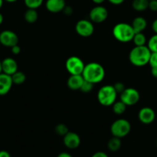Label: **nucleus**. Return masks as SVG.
Returning <instances> with one entry per match:
<instances>
[{
  "mask_svg": "<svg viewBox=\"0 0 157 157\" xmlns=\"http://www.w3.org/2000/svg\"><path fill=\"white\" fill-rule=\"evenodd\" d=\"M105 69L103 65L97 62H90L85 64V67L82 73L83 78L93 84L100 83L105 78Z\"/></svg>",
  "mask_w": 157,
  "mask_h": 157,
  "instance_id": "1",
  "label": "nucleus"
},
{
  "mask_svg": "<svg viewBox=\"0 0 157 157\" xmlns=\"http://www.w3.org/2000/svg\"><path fill=\"white\" fill-rule=\"evenodd\" d=\"M151 53L146 45L135 46L129 52V61L135 67H143L149 64Z\"/></svg>",
  "mask_w": 157,
  "mask_h": 157,
  "instance_id": "2",
  "label": "nucleus"
},
{
  "mask_svg": "<svg viewBox=\"0 0 157 157\" xmlns=\"http://www.w3.org/2000/svg\"><path fill=\"white\" fill-rule=\"evenodd\" d=\"M112 35L117 41L127 43L132 41L135 32L131 25L126 22H120L115 25L112 29Z\"/></svg>",
  "mask_w": 157,
  "mask_h": 157,
  "instance_id": "3",
  "label": "nucleus"
},
{
  "mask_svg": "<svg viewBox=\"0 0 157 157\" xmlns=\"http://www.w3.org/2000/svg\"><path fill=\"white\" fill-rule=\"evenodd\" d=\"M117 92L113 85H104L99 90L97 99L101 105L105 107L112 106L115 102Z\"/></svg>",
  "mask_w": 157,
  "mask_h": 157,
  "instance_id": "4",
  "label": "nucleus"
},
{
  "mask_svg": "<svg viewBox=\"0 0 157 157\" xmlns=\"http://www.w3.org/2000/svg\"><path fill=\"white\" fill-rule=\"evenodd\" d=\"M131 130V124L127 120L118 119L114 121L110 127L112 136L123 138L127 136Z\"/></svg>",
  "mask_w": 157,
  "mask_h": 157,
  "instance_id": "5",
  "label": "nucleus"
},
{
  "mask_svg": "<svg viewBox=\"0 0 157 157\" xmlns=\"http://www.w3.org/2000/svg\"><path fill=\"white\" fill-rule=\"evenodd\" d=\"M84 67V62L77 56L69 57L66 61V68L70 75H82Z\"/></svg>",
  "mask_w": 157,
  "mask_h": 157,
  "instance_id": "6",
  "label": "nucleus"
},
{
  "mask_svg": "<svg viewBox=\"0 0 157 157\" xmlns=\"http://www.w3.org/2000/svg\"><path fill=\"white\" fill-rule=\"evenodd\" d=\"M140 94L138 90L132 87L126 88L120 94V101L126 106H133L139 102Z\"/></svg>",
  "mask_w": 157,
  "mask_h": 157,
  "instance_id": "7",
  "label": "nucleus"
},
{
  "mask_svg": "<svg viewBox=\"0 0 157 157\" xmlns=\"http://www.w3.org/2000/svg\"><path fill=\"white\" fill-rule=\"evenodd\" d=\"M75 32L79 36L88 38L92 35L94 32V25L91 21L86 19H81L77 21L75 25Z\"/></svg>",
  "mask_w": 157,
  "mask_h": 157,
  "instance_id": "8",
  "label": "nucleus"
},
{
  "mask_svg": "<svg viewBox=\"0 0 157 157\" xmlns=\"http://www.w3.org/2000/svg\"><path fill=\"white\" fill-rule=\"evenodd\" d=\"M108 10L104 6L97 5L89 12V18L92 22L102 23L108 18Z\"/></svg>",
  "mask_w": 157,
  "mask_h": 157,
  "instance_id": "9",
  "label": "nucleus"
},
{
  "mask_svg": "<svg viewBox=\"0 0 157 157\" xmlns=\"http://www.w3.org/2000/svg\"><path fill=\"white\" fill-rule=\"evenodd\" d=\"M18 37L16 34L11 30H4L0 33V43L3 46L12 48L18 44Z\"/></svg>",
  "mask_w": 157,
  "mask_h": 157,
  "instance_id": "10",
  "label": "nucleus"
},
{
  "mask_svg": "<svg viewBox=\"0 0 157 157\" xmlns=\"http://www.w3.org/2000/svg\"><path fill=\"white\" fill-rule=\"evenodd\" d=\"M63 144L68 149L75 150L79 147L81 144V139L76 133L69 131L63 136Z\"/></svg>",
  "mask_w": 157,
  "mask_h": 157,
  "instance_id": "11",
  "label": "nucleus"
},
{
  "mask_svg": "<svg viewBox=\"0 0 157 157\" xmlns=\"http://www.w3.org/2000/svg\"><path fill=\"white\" fill-rule=\"evenodd\" d=\"M138 118L142 124H150L155 118V113L151 107H145L140 109L138 113Z\"/></svg>",
  "mask_w": 157,
  "mask_h": 157,
  "instance_id": "12",
  "label": "nucleus"
},
{
  "mask_svg": "<svg viewBox=\"0 0 157 157\" xmlns=\"http://www.w3.org/2000/svg\"><path fill=\"white\" fill-rule=\"evenodd\" d=\"M2 73L11 76L18 71V64L12 58H6L2 61Z\"/></svg>",
  "mask_w": 157,
  "mask_h": 157,
  "instance_id": "13",
  "label": "nucleus"
},
{
  "mask_svg": "<svg viewBox=\"0 0 157 157\" xmlns=\"http://www.w3.org/2000/svg\"><path fill=\"white\" fill-rule=\"evenodd\" d=\"M12 77L2 72L0 74V96L7 94L12 88Z\"/></svg>",
  "mask_w": 157,
  "mask_h": 157,
  "instance_id": "14",
  "label": "nucleus"
},
{
  "mask_svg": "<svg viewBox=\"0 0 157 157\" xmlns=\"http://www.w3.org/2000/svg\"><path fill=\"white\" fill-rule=\"evenodd\" d=\"M66 6L65 0H47L46 2V9L52 13H58L62 12Z\"/></svg>",
  "mask_w": 157,
  "mask_h": 157,
  "instance_id": "15",
  "label": "nucleus"
},
{
  "mask_svg": "<svg viewBox=\"0 0 157 157\" xmlns=\"http://www.w3.org/2000/svg\"><path fill=\"white\" fill-rule=\"evenodd\" d=\"M83 81H84V78L82 75H70L67 81V86L70 90H80V87H81Z\"/></svg>",
  "mask_w": 157,
  "mask_h": 157,
  "instance_id": "16",
  "label": "nucleus"
},
{
  "mask_svg": "<svg viewBox=\"0 0 157 157\" xmlns=\"http://www.w3.org/2000/svg\"><path fill=\"white\" fill-rule=\"evenodd\" d=\"M131 25H132L135 33L143 32L146 29V26H147V21L143 17L139 16L132 20Z\"/></svg>",
  "mask_w": 157,
  "mask_h": 157,
  "instance_id": "17",
  "label": "nucleus"
},
{
  "mask_svg": "<svg viewBox=\"0 0 157 157\" xmlns=\"http://www.w3.org/2000/svg\"><path fill=\"white\" fill-rule=\"evenodd\" d=\"M38 15L36 9H28L24 14L25 20H26V22L29 23V24L35 23L38 19Z\"/></svg>",
  "mask_w": 157,
  "mask_h": 157,
  "instance_id": "18",
  "label": "nucleus"
},
{
  "mask_svg": "<svg viewBox=\"0 0 157 157\" xmlns=\"http://www.w3.org/2000/svg\"><path fill=\"white\" fill-rule=\"evenodd\" d=\"M132 7L137 12H143L149 8V0H133Z\"/></svg>",
  "mask_w": 157,
  "mask_h": 157,
  "instance_id": "19",
  "label": "nucleus"
},
{
  "mask_svg": "<svg viewBox=\"0 0 157 157\" xmlns=\"http://www.w3.org/2000/svg\"><path fill=\"white\" fill-rule=\"evenodd\" d=\"M122 146V141L121 139L119 137H115V136H112L110 140H109L107 144V147L109 150L111 152H117Z\"/></svg>",
  "mask_w": 157,
  "mask_h": 157,
  "instance_id": "20",
  "label": "nucleus"
},
{
  "mask_svg": "<svg viewBox=\"0 0 157 157\" xmlns=\"http://www.w3.org/2000/svg\"><path fill=\"white\" fill-rule=\"evenodd\" d=\"M11 77H12L13 84H16V85H21V84H22L26 81V75L23 72L18 71H17L12 75H11Z\"/></svg>",
  "mask_w": 157,
  "mask_h": 157,
  "instance_id": "21",
  "label": "nucleus"
},
{
  "mask_svg": "<svg viewBox=\"0 0 157 157\" xmlns=\"http://www.w3.org/2000/svg\"><path fill=\"white\" fill-rule=\"evenodd\" d=\"M112 111L115 114H123L126 110V107L127 106L123 102V101H115L113 104H112Z\"/></svg>",
  "mask_w": 157,
  "mask_h": 157,
  "instance_id": "22",
  "label": "nucleus"
},
{
  "mask_svg": "<svg viewBox=\"0 0 157 157\" xmlns=\"http://www.w3.org/2000/svg\"><path fill=\"white\" fill-rule=\"evenodd\" d=\"M132 41L135 46L146 45V38L143 32H138V33H135V35L132 38Z\"/></svg>",
  "mask_w": 157,
  "mask_h": 157,
  "instance_id": "23",
  "label": "nucleus"
},
{
  "mask_svg": "<svg viewBox=\"0 0 157 157\" xmlns=\"http://www.w3.org/2000/svg\"><path fill=\"white\" fill-rule=\"evenodd\" d=\"M44 0H24L25 5L28 9H37L42 5Z\"/></svg>",
  "mask_w": 157,
  "mask_h": 157,
  "instance_id": "24",
  "label": "nucleus"
},
{
  "mask_svg": "<svg viewBox=\"0 0 157 157\" xmlns=\"http://www.w3.org/2000/svg\"><path fill=\"white\" fill-rule=\"evenodd\" d=\"M147 47L151 52H157V34L152 35L147 42Z\"/></svg>",
  "mask_w": 157,
  "mask_h": 157,
  "instance_id": "25",
  "label": "nucleus"
},
{
  "mask_svg": "<svg viewBox=\"0 0 157 157\" xmlns=\"http://www.w3.org/2000/svg\"><path fill=\"white\" fill-rule=\"evenodd\" d=\"M55 132L58 136H64L66 133L69 132V128L67 126L64 124H58L55 126Z\"/></svg>",
  "mask_w": 157,
  "mask_h": 157,
  "instance_id": "26",
  "label": "nucleus"
},
{
  "mask_svg": "<svg viewBox=\"0 0 157 157\" xmlns=\"http://www.w3.org/2000/svg\"><path fill=\"white\" fill-rule=\"evenodd\" d=\"M93 87H94V84H92V83L84 80L81 87H80V90H81L83 93H89V92H91L92 90Z\"/></svg>",
  "mask_w": 157,
  "mask_h": 157,
  "instance_id": "27",
  "label": "nucleus"
},
{
  "mask_svg": "<svg viewBox=\"0 0 157 157\" xmlns=\"http://www.w3.org/2000/svg\"><path fill=\"white\" fill-rule=\"evenodd\" d=\"M149 65L152 67H157V52H152L149 61Z\"/></svg>",
  "mask_w": 157,
  "mask_h": 157,
  "instance_id": "28",
  "label": "nucleus"
},
{
  "mask_svg": "<svg viewBox=\"0 0 157 157\" xmlns=\"http://www.w3.org/2000/svg\"><path fill=\"white\" fill-rule=\"evenodd\" d=\"M113 87H114V88H115V91L117 92V94H121L122 92H123V90L126 89L125 85L123 84V83H122V82L115 83L113 85Z\"/></svg>",
  "mask_w": 157,
  "mask_h": 157,
  "instance_id": "29",
  "label": "nucleus"
},
{
  "mask_svg": "<svg viewBox=\"0 0 157 157\" xmlns=\"http://www.w3.org/2000/svg\"><path fill=\"white\" fill-rule=\"evenodd\" d=\"M152 12H157V0L149 1V8Z\"/></svg>",
  "mask_w": 157,
  "mask_h": 157,
  "instance_id": "30",
  "label": "nucleus"
},
{
  "mask_svg": "<svg viewBox=\"0 0 157 157\" xmlns=\"http://www.w3.org/2000/svg\"><path fill=\"white\" fill-rule=\"evenodd\" d=\"M11 52H12V53L13 54V55H17L21 52V48H20L18 44H15V45L12 46V47L11 48Z\"/></svg>",
  "mask_w": 157,
  "mask_h": 157,
  "instance_id": "31",
  "label": "nucleus"
},
{
  "mask_svg": "<svg viewBox=\"0 0 157 157\" xmlns=\"http://www.w3.org/2000/svg\"><path fill=\"white\" fill-rule=\"evenodd\" d=\"M62 12H64L66 15H72V12H73V9H72V8L71 7V6H66V7L64 8V9H63Z\"/></svg>",
  "mask_w": 157,
  "mask_h": 157,
  "instance_id": "32",
  "label": "nucleus"
},
{
  "mask_svg": "<svg viewBox=\"0 0 157 157\" xmlns=\"http://www.w3.org/2000/svg\"><path fill=\"white\" fill-rule=\"evenodd\" d=\"M92 157H109V156H108V155L106 154V153H104V152L99 151L94 153V154L92 156Z\"/></svg>",
  "mask_w": 157,
  "mask_h": 157,
  "instance_id": "33",
  "label": "nucleus"
},
{
  "mask_svg": "<svg viewBox=\"0 0 157 157\" xmlns=\"http://www.w3.org/2000/svg\"><path fill=\"white\" fill-rule=\"evenodd\" d=\"M111 4L115 5V6H119V5H121L124 2L125 0H108Z\"/></svg>",
  "mask_w": 157,
  "mask_h": 157,
  "instance_id": "34",
  "label": "nucleus"
},
{
  "mask_svg": "<svg viewBox=\"0 0 157 157\" xmlns=\"http://www.w3.org/2000/svg\"><path fill=\"white\" fill-rule=\"evenodd\" d=\"M0 157H11V155L6 150H0Z\"/></svg>",
  "mask_w": 157,
  "mask_h": 157,
  "instance_id": "35",
  "label": "nucleus"
},
{
  "mask_svg": "<svg viewBox=\"0 0 157 157\" xmlns=\"http://www.w3.org/2000/svg\"><path fill=\"white\" fill-rule=\"evenodd\" d=\"M152 31L155 32V34H157V18L156 19L154 20L153 22H152Z\"/></svg>",
  "mask_w": 157,
  "mask_h": 157,
  "instance_id": "36",
  "label": "nucleus"
},
{
  "mask_svg": "<svg viewBox=\"0 0 157 157\" xmlns=\"http://www.w3.org/2000/svg\"><path fill=\"white\" fill-rule=\"evenodd\" d=\"M151 74L155 78H157V67H151Z\"/></svg>",
  "mask_w": 157,
  "mask_h": 157,
  "instance_id": "37",
  "label": "nucleus"
},
{
  "mask_svg": "<svg viewBox=\"0 0 157 157\" xmlns=\"http://www.w3.org/2000/svg\"><path fill=\"white\" fill-rule=\"evenodd\" d=\"M57 157H72V156H71L69 153H66V152H62V153H60Z\"/></svg>",
  "mask_w": 157,
  "mask_h": 157,
  "instance_id": "38",
  "label": "nucleus"
},
{
  "mask_svg": "<svg viewBox=\"0 0 157 157\" xmlns=\"http://www.w3.org/2000/svg\"><path fill=\"white\" fill-rule=\"evenodd\" d=\"M92 1L93 2L95 3V4H96V5H101L102 3L106 1V0H92Z\"/></svg>",
  "mask_w": 157,
  "mask_h": 157,
  "instance_id": "39",
  "label": "nucleus"
},
{
  "mask_svg": "<svg viewBox=\"0 0 157 157\" xmlns=\"http://www.w3.org/2000/svg\"><path fill=\"white\" fill-rule=\"evenodd\" d=\"M2 22H3V15H2V14L0 12V25H1L2 23Z\"/></svg>",
  "mask_w": 157,
  "mask_h": 157,
  "instance_id": "40",
  "label": "nucleus"
},
{
  "mask_svg": "<svg viewBox=\"0 0 157 157\" xmlns=\"http://www.w3.org/2000/svg\"><path fill=\"white\" fill-rule=\"evenodd\" d=\"M7 2H17L18 0H5Z\"/></svg>",
  "mask_w": 157,
  "mask_h": 157,
  "instance_id": "41",
  "label": "nucleus"
},
{
  "mask_svg": "<svg viewBox=\"0 0 157 157\" xmlns=\"http://www.w3.org/2000/svg\"><path fill=\"white\" fill-rule=\"evenodd\" d=\"M3 1H4V0H0V9H1L2 6V5H3Z\"/></svg>",
  "mask_w": 157,
  "mask_h": 157,
  "instance_id": "42",
  "label": "nucleus"
},
{
  "mask_svg": "<svg viewBox=\"0 0 157 157\" xmlns=\"http://www.w3.org/2000/svg\"><path fill=\"white\" fill-rule=\"evenodd\" d=\"M2 72V61H0V74Z\"/></svg>",
  "mask_w": 157,
  "mask_h": 157,
  "instance_id": "43",
  "label": "nucleus"
},
{
  "mask_svg": "<svg viewBox=\"0 0 157 157\" xmlns=\"http://www.w3.org/2000/svg\"><path fill=\"white\" fill-rule=\"evenodd\" d=\"M156 147H157V139H156Z\"/></svg>",
  "mask_w": 157,
  "mask_h": 157,
  "instance_id": "44",
  "label": "nucleus"
},
{
  "mask_svg": "<svg viewBox=\"0 0 157 157\" xmlns=\"http://www.w3.org/2000/svg\"><path fill=\"white\" fill-rule=\"evenodd\" d=\"M149 1H150V0H149Z\"/></svg>",
  "mask_w": 157,
  "mask_h": 157,
  "instance_id": "45",
  "label": "nucleus"
}]
</instances>
